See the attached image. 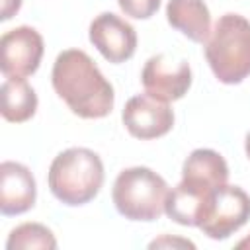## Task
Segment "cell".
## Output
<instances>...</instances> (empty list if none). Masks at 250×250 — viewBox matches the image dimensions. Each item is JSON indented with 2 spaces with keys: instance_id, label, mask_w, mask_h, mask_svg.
<instances>
[{
  "instance_id": "cell-1",
  "label": "cell",
  "mask_w": 250,
  "mask_h": 250,
  "mask_svg": "<svg viewBox=\"0 0 250 250\" xmlns=\"http://www.w3.org/2000/svg\"><path fill=\"white\" fill-rule=\"evenodd\" d=\"M51 82L57 96L82 119H102L113 109L115 94L111 82L100 72L90 55L80 49L59 53Z\"/></svg>"
},
{
  "instance_id": "cell-2",
  "label": "cell",
  "mask_w": 250,
  "mask_h": 250,
  "mask_svg": "<svg viewBox=\"0 0 250 250\" xmlns=\"http://www.w3.org/2000/svg\"><path fill=\"white\" fill-rule=\"evenodd\" d=\"M49 189L64 205L78 207L92 201L104 186L102 158L84 146L59 152L49 166Z\"/></svg>"
},
{
  "instance_id": "cell-3",
  "label": "cell",
  "mask_w": 250,
  "mask_h": 250,
  "mask_svg": "<svg viewBox=\"0 0 250 250\" xmlns=\"http://www.w3.org/2000/svg\"><path fill=\"white\" fill-rule=\"evenodd\" d=\"M205 59L223 84H240L250 76V21L240 14H223L205 43Z\"/></svg>"
},
{
  "instance_id": "cell-4",
  "label": "cell",
  "mask_w": 250,
  "mask_h": 250,
  "mask_svg": "<svg viewBox=\"0 0 250 250\" xmlns=\"http://www.w3.org/2000/svg\"><path fill=\"white\" fill-rule=\"evenodd\" d=\"M170 188L166 180L146 166H133L119 172L111 197L119 215L129 221H156L166 207Z\"/></svg>"
},
{
  "instance_id": "cell-5",
  "label": "cell",
  "mask_w": 250,
  "mask_h": 250,
  "mask_svg": "<svg viewBox=\"0 0 250 250\" xmlns=\"http://www.w3.org/2000/svg\"><path fill=\"white\" fill-rule=\"evenodd\" d=\"M250 219V195L238 188L223 184L213 189L199 229L213 240H225Z\"/></svg>"
},
{
  "instance_id": "cell-6",
  "label": "cell",
  "mask_w": 250,
  "mask_h": 250,
  "mask_svg": "<svg viewBox=\"0 0 250 250\" xmlns=\"http://www.w3.org/2000/svg\"><path fill=\"white\" fill-rule=\"evenodd\" d=\"M143 88L160 102L182 100L191 86V68L186 59H174L166 53L150 57L141 72Z\"/></svg>"
},
{
  "instance_id": "cell-7",
  "label": "cell",
  "mask_w": 250,
  "mask_h": 250,
  "mask_svg": "<svg viewBox=\"0 0 250 250\" xmlns=\"http://www.w3.org/2000/svg\"><path fill=\"white\" fill-rule=\"evenodd\" d=\"M45 45L37 29L20 25L0 37V68L4 76H29L39 68Z\"/></svg>"
},
{
  "instance_id": "cell-8",
  "label": "cell",
  "mask_w": 250,
  "mask_h": 250,
  "mask_svg": "<svg viewBox=\"0 0 250 250\" xmlns=\"http://www.w3.org/2000/svg\"><path fill=\"white\" fill-rule=\"evenodd\" d=\"M121 119L129 135L141 141H150L164 137L172 129L174 111L166 102H160L145 92L127 100Z\"/></svg>"
},
{
  "instance_id": "cell-9",
  "label": "cell",
  "mask_w": 250,
  "mask_h": 250,
  "mask_svg": "<svg viewBox=\"0 0 250 250\" xmlns=\"http://www.w3.org/2000/svg\"><path fill=\"white\" fill-rule=\"evenodd\" d=\"M90 43L102 53V57L113 64L125 62L135 55L137 31L135 27L113 12L96 16L90 23Z\"/></svg>"
},
{
  "instance_id": "cell-10",
  "label": "cell",
  "mask_w": 250,
  "mask_h": 250,
  "mask_svg": "<svg viewBox=\"0 0 250 250\" xmlns=\"http://www.w3.org/2000/svg\"><path fill=\"white\" fill-rule=\"evenodd\" d=\"M37 186L31 170L20 162L0 164V211L2 215H21L35 205Z\"/></svg>"
},
{
  "instance_id": "cell-11",
  "label": "cell",
  "mask_w": 250,
  "mask_h": 250,
  "mask_svg": "<svg viewBox=\"0 0 250 250\" xmlns=\"http://www.w3.org/2000/svg\"><path fill=\"white\" fill-rule=\"evenodd\" d=\"M211 193H213V189H207V188H201V186L182 180L174 189H170L164 213L178 225L199 227Z\"/></svg>"
},
{
  "instance_id": "cell-12",
  "label": "cell",
  "mask_w": 250,
  "mask_h": 250,
  "mask_svg": "<svg viewBox=\"0 0 250 250\" xmlns=\"http://www.w3.org/2000/svg\"><path fill=\"white\" fill-rule=\"evenodd\" d=\"M166 20L195 43H207L211 35V14L203 0H168Z\"/></svg>"
},
{
  "instance_id": "cell-13",
  "label": "cell",
  "mask_w": 250,
  "mask_h": 250,
  "mask_svg": "<svg viewBox=\"0 0 250 250\" xmlns=\"http://www.w3.org/2000/svg\"><path fill=\"white\" fill-rule=\"evenodd\" d=\"M182 180L191 182L195 186L215 189L229 180V166L227 160L211 148H195L184 160L182 166Z\"/></svg>"
},
{
  "instance_id": "cell-14",
  "label": "cell",
  "mask_w": 250,
  "mask_h": 250,
  "mask_svg": "<svg viewBox=\"0 0 250 250\" xmlns=\"http://www.w3.org/2000/svg\"><path fill=\"white\" fill-rule=\"evenodd\" d=\"M2 117L10 123H23L35 115L37 94L23 76H6L2 82Z\"/></svg>"
},
{
  "instance_id": "cell-15",
  "label": "cell",
  "mask_w": 250,
  "mask_h": 250,
  "mask_svg": "<svg viewBox=\"0 0 250 250\" xmlns=\"http://www.w3.org/2000/svg\"><path fill=\"white\" fill-rule=\"evenodd\" d=\"M8 250H29V248H57V240L53 232L41 223H23L16 227L8 240Z\"/></svg>"
},
{
  "instance_id": "cell-16",
  "label": "cell",
  "mask_w": 250,
  "mask_h": 250,
  "mask_svg": "<svg viewBox=\"0 0 250 250\" xmlns=\"http://www.w3.org/2000/svg\"><path fill=\"white\" fill-rule=\"evenodd\" d=\"M125 16L135 20H148L160 8V0H117Z\"/></svg>"
},
{
  "instance_id": "cell-17",
  "label": "cell",
  "mask_w": 250,
  "mask_h": 250,
  "mask_svg": "<svg viewBox=\"0 0 250 250\" xmlns=\"http://www.w3.org/2000/svg\"><path fill=\"white\" fill-rule=\"evenodd\" d=\"M148 246H150V248H158V246H186V248H195V244H193V242L184 240V238H170L168 234H164L162 238L152 240Z\"/></svg>"
},
{
  "instance_id": "cell-18",
  "label": "cell",
  "mask_w": 250,
  "mask_h": 250,
  "mask_svg": "<svg viewBox=\"0 0 250 250\" xmlns=\"http://www.w3.org/2000/svg\"><path fill=\"white\" fill-rule=\"evenodd\" d=\"M21 6V0H2V14H0V20L6 21L10 20Z\"/></svg>"
},
{
  "instance_id": "cell-19",
  "label": "cell",
  "mask_w": 250,
  "mask_h": 250,
  "mask_svg": "<svg viewBox=\"0 0 250 250\" xmlns=\"http://www.w3.org/2000/svg\"><path fill=\"white\" fill-rule=\"evenodd\" d=\"M236 248H240V250H242V248H246V250H250V234H248L246 238H242V240H240V242L236 244Z\"/></svg>"
},
{
  "instance_id": "cell-20",
  "label": "cell",
  "mask_w": 250,
  "mask_h": 250,
  "mask_svg": "<svg viewBox=\"0 0 250 250\" xmlns=\"http://www.w3.org/2000/svg\"><path fill=\"white\" fill-rule=\"evenodd\" d=\"M244 150H246V156L250 158V131H248L246 137H244Z\"/></svg>"
}]
</instances>
